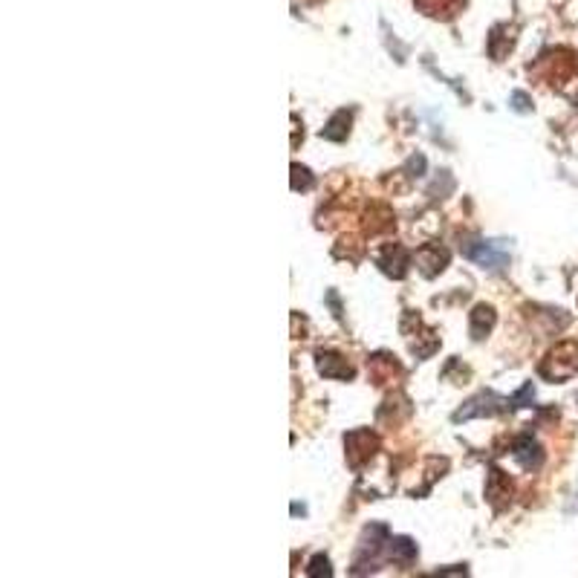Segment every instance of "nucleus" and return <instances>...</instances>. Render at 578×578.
<instances>
[{
  "instance_id": "f257e3e1",
  "label": "nucleus",
  "mask_w": 578,
  "mask_h": 578,
  "mask_svg": "<svg viewBox=\"0 0 578 578\" xmlns=\"http://www.w3.org/2000/svg\"><path fill=\"white\" fill-rule=\"evenodd\" d=\"M469 258L477 260V263H483V266H492V269H500L506 263V252H503V249L494 252V243H480L477 249H469Z\"/></svg>"
},
{
  "instance_id": "f03ea898",
  "label": "nucleus",
  "mask_w": 578,
  "mask_h": 578,
  "mask_svg": "<svg viewBox=\"0 0 578 578\" xmlns=\"http://www.w3.org/2000/svg\"><path fill=\"white\" fill-rule=\"evenodd\" d=\"M494 324V313H492V306H477V310L471 313V333L474 338H483L489 330L486 327Z\"/></svg>"
}]
</instances>
